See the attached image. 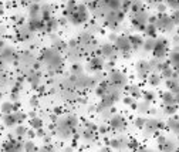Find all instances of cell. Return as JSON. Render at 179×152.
<instances>
[{
	"label": "cell",
	"instance_id": "cell-1",
	"mask_svg": "<svg viewBox=\"0 0 179 152\" xmlns=\"http://www.w3.org/2000/svg\"><path fill=\"white\" fill-rule=\"evenodd\" d=\"M41 60H43L47 66L51 67V68H57V67L61 66V57L56 50H51V49L46 50L44 53H43V58H41Z\"/></svg>",
	"mask_w": 179,
	"mask_h": 152
},
{
	"label": "cell",
	"instance_id": "cell-2",
	"mask_svg": "<svg viewBox=\"0 0 179 152\" xmlns=\"http://www.w3.org/2000/svg\"><path fill=\"white\" fill-rule=\"evenodd\" d=\"M87 19V9L86 6H77L75 12L70 16V20L73 21L74 24H80Z\"/></svg>",
	"mask_w": 179,
	"mask_h": 152
},
{
	"label": "cell",
	"instance_id": "cell-3",
	"mask_svg": "<svg viewBox=\"0 0 179 152\" xmlns=\"http://www.w3.org/2000/svg\"><path fill=\"white\" fill-rule=\"evenodd\" d=\"M115 47L118 50H121L122 53H128L131 50V47H132V44H131V41L128 37L119 36V37L117 38V41H115Z\"/></svg>",
	"mask_w": 179,
	"mask_h": 152
},
{
	"label": "cell",
	"instance_id": "cell-4",
	"mask_svg": "<svg viewBox=\"0 0 179 152\" xmlns=\"http://www.w3.org/2000/svg\"><path fill=\"white\" fill-rule=\"evenodd\" d=\"M0 58H2L4 63H12V61H14V58H17V57H16V53H14V50L13 49H10V47H4L2 54H0Z\"/></svg>",
	"mask_w": 179,
	"mask_h": 152
},
{
	"label": "cell",
	"instance_id": "cell-5",
	"mask_svg": "<svg viewBox=\"0 0 179 152\" xmlns=\"http://www.w3.org/2000/svg\"><path fill=\"white\" fill-rule=\"evenodd\" d=\"M111 127H112V129H118V131H121V129L125 128V121L122 119V117L115 115V117H112V119H111Z\"/></svg>",
	"mask_w": 179,
	"mask_h": 152
},
{
	"label": "cell",
	"instance_id": "cell-6",
	"mask_svg": "<svg viewBox=\"0 0 179 152\" xmlns=\"http://www.w3.org/2000/svg\"><path fill=\"white\" fill-rule=\"evenodd\" d=\"M154 54L158 58L163 57L165 56V44H163L162 40H158L155 43V47H154Z\"/></svg>",
	"mask_w": 179,
	"mask_h": 152
},
{
	"label": "cell",
	"instance_id": "cell-7",
	"mask_svg": "<svg viewBox=\"0 0 179 152\" xmlns=\"http://www.w3.org/2000/svg\"><path fill=\"white\" fill-rule=\"evenodd\" d=\"M110 80L112 84H115V85H124V84H125V77H124L121 73H112Z\"/></svg>",
	"mask_w": 179,
	"mask_h": 152
},
{
	"label": "cell",
	"instance_id": "cell-8",
	"mask_svg": "<svg viewBox=\"0 0 179 152\" xmlns=\"http://www.w3.org/2000/svg\"><path fill=\"white\" fill-rule=\"evenodd\" d=\"M27 80H29L30 85H31L33 88H37V87L40 85V75L37 74L36 71H31V73L27 75Z\"/></svg>",
	"mask_w": 179,
	"mask_h": 152
},
{
	"label": "cell",
	"instance_id": "cell-9",
	"mask_svg": "<svg viewBox=\"0 0 179 152\" xmlns=\"http://www.w3.org/2000/svg\"><path fill=\"white\" fill-rule=\"evenodd\" d=\"M0 111H2V114H10V112L14 111V105H13L12 101H4L0 105Z\"/></svg>",
	"mask_w": 179,
	"mask_h": 152
},
{
	"label": "cell",
	"instance_id": "cell-10",
	"mask_svg": "<svg viewBox=\"0 0 179 152\" xmlns=\"http://www.w3.org/2000/svg\"><path fill=\"white\" fill-rule=\"evenodd\" d=\"M3 122L6 127H13V125H16L17 121H16V118H14V114H12V112H10V114H4Z\"/></svg>",
	"mask_w": 179,
	"mask_h": 152
},
{
	"label": "cell",
	"instance_id": "cell-11",
	"mask_svg": "<svg viewBox=\"0 0 179 152\" xmlns=\"http://www.w3.org/2000/svg\"><path fill=\"white\" fill-rule=\"evenodd\" d=\"M114 54V47L111 44H104L101 47V56H105V57H111Z\"/></svg>",
	"mask_w": 179,
	"mask_h": 152
},
{
	"label": "cell",
	"instance_id": "cell-12",
	"mask_svg": "<svg viewBox=\"0 0 179 152\" xmlns=\"http://www.w3.org/2000/svg\"><path fill=\"white\" fill-rule=\"evenodd\" d=\"M29 12H30V19H37V16H38V12H40V6L38 4H31L29 9Z\"/></svg>",
	"mask_w": 179,
	"mask_h": 152
},
{
	"label": "cell",
	"instance_id": "cell-13",
	"mask_svg": "<svg viewBox=\"0 0 179 152\" xmlns=\"http://www.w3.org/2000/svg\"><path fill=\"white\" fill-rule=\"evenodd\" d=\"M138 71H139V75H141V77H144V75L147 74L148 73V64L145 61H141L138 64Z\"/></svg>",
	"mask_w": 179,
	"mask_h": 152
},
{
	"label": "cell",
	"instance_id": "cell-14",
	"mask_svg": "<svg viewBox=\"0 0 179 152\" xmlns=\"http://www.w3.org/2000/svg\"><path fill=\"white\" fill-rule=\"evenodd\" d=\"M104 2H105L107 6H110L112 10H117V9L121 6V2H119V0H104Z\"/></svg>",
	"mask_w": 179,
	"mask_h": 152
},
{
	"label": "cell",
	"instance_id": "cell-15",
	"mask_svg": "<svg viewBox=\"0 0 179 152\" xmlns=\"http://www.w3.org/2000/svg\"><path fill=\"white\" fill-rule=\"evenodd\" d=\"M31 127L34 128V129H38V128L43 127V121H41L40 118H36V117H33V118H31Z\"/></svg>",
	"mask_w": 179,
	"mask_h": 152
},
{
	"label": "cell",
	"instance_id": "cell-16",
	"mask_svg": "<svg viewBox=\"0 0 179 152\" xmlns=\"http://www.w3.org/2000/svg\"><path fill=\"white\" fill-rule=\"evenodd\" d=\"M162 98L165 101V104H175V98H174V95L171 92H165Z\"/></svg>",
	"mask_w": 179,
	"mask_h": 152
},
{
	"label": "cell",
	"instance_id": "cell-17",
	"mask_svg": "<svg viewBox=\"0 0 179 152\" xmlns=\"http://www.w3.org/2000/svg\"><path fill=\"white\" fill-rule=\"evenodd\" d=\"M91 66H93L94 68H101L102 67V60L100 57H94L93 60H91Z\"/></svg>",
	"mask_w": 179,
	"mask_h": 152
},
{
	"label": "cell",
	"instance_id": "cell-18",
	"mask_svg": "<svg viewBox=\"0 0 179 152\" xmlns=\"http://www.w3.org/2000/svg\"><path fill=\"white\" fill-rule=\"evenodd\" d=\"M128 38H130L132 47H138V45L141 44V38H139V36H132V37H128Z\"/></svg>",
	"mask_w": 179,
	"mask_h": 152
},
{
	"label": "cell",
	"instance_id": "cell-19",
	"mask_svg": "<svg viewBox=\"0 0 179 152\" xmlns=\"http://www.w3.org/2000/svg\"><path fill=\"white\" fill-rule=\"evenodd\" d=\"M27 134V128L26 127H17L16 128V135L19 136V138H21L23 135H26Z\"/></svg>",
	"mask_w": 179,
	"mask_h": 152
},
{
	"label": "cell",
	"instance_id": "cell-20",
	"mask_svg": "<svg viewBox=\"0 0 179 152\" xmlns=\"http://www.w3.org/2000/svg\"><path fill=\"white\" fill-rule=\"evenodd\" d=\"M14 118H16L17 124H20L26 119V114H23V112H14Z\"/></svg>",
	"mask_w": 179,
	"mask_h": 152
},
{
	"label": "cell",
	"instance_id": "cell-21",
	"mask_svg": "<svg viewBox=\"0 0 179 152\" xmlns=\"http://www.w3.org/2000/svg\"><path fill=\"white\" fill-rule=\"evenodd\" d=\"M23 148L26 149V151H36V145L33 144V141H29V142H26L24 145H23Z\"/></svg>",
	"mask_w": 179,
	"mask_h": 152
},
{
	"label": "cell",
	"instance_id": "cell-22",
	"mask_svg": "<svg viewBox=\"0 0 179 152\" xmlns=\"http://www.w3.org/2000/svg\"><path fill=\"white\" fill-rule=\"evenodd\" d=\"M145 124H147V121L144 118H137L135 119V127L137 128H144L145 127Z\"/></svg>",
	"mask_w": 179,
	"mask_h": 152
},
{
	"label": "cell",
	"instance_id": "cell-23",
	"mask_svg": "<svg viewBox=\"0 0 179 152\" xmlns=\"http://www.w3.org/2000/svg\"><path fill=\"white\" fill-rule=\"evenodd\" d=\"M165 111H166L168 114H175L176 107L174 105V104H166V108H165Z\"/></svg>",
	"mask_w": 179,
	"mask_h": 152
},
{
	"label": "cell",
	"instance_id": "cell-24",
	"mask_svg": "<svg viewBox=\"0 0 179 152\" xmlns=\"http://www.w3.org/2000/svg\"><path fill=\"white\" fill-rule=\"evenodd\" d=\"M172 64H174L176 68H179V53H176V54L172 56Z\"/></svg>",
	"mask_w": 179,
	"mask_h": 152
},
{
	"label": "cell",
	"instance_id": "cell-25",
	"mask_svg": "<svg viewBox=\"0 0 179 152\" xmlns=\"http://www.w3.org/2000/svg\"><path fill=\"white\" fill-rule=\"evenodd\" d=\"M155 43H156L155 40H148L147 43H145V50H154Z\"/></svg>",
	"mask_w": 179,
	"mask_h": 152
},
{
	"label": "cell",
	"instance_id": "cell-26",
	"mask_svg": "<svg viewBox=\"0 0 179 152\" xmlns=\"http://www.w3.org/2000/svg\"><path fill=\"white\" fill-rule=\"evenodd\" d=\"M82 135H84V138H86V139H91V138H93V131L87 128L86 131H84V134H82Z\"/></svg>",
	"mask_w": 179,
	"mask_h": 152
},
{
	"label": "cell",
	"instance_id": "cell-27",
	"mask_svg": "<svg viewBox=\"0 0 179 152\" xmlns=\"http://www.w3.org/2000/svg\"><path fill=\"white\" fill-rule=\"evenodd\" d=\"M169 127H171V129H174V131H179V122H176V121H171V122H169Z\"/></svg>",
	"mask_w": 179,
	"mask_h": 152
},
{
	"label": "cell",
	"instance_id": "cell-28",
	"mask_svg": "<svg viewBox=\"0 0 179 152\" xmlns=\"http://www.w3.org/2000/svg\"><path fill=\"white\" fill-rule=\"evenodd\" d=\"M149 81H151V84H152V85H158V84H159V78L156 77V75H152V77L149 78Z\"/></svg>",
	"mask_w": 179,
	"mask_h": 152
},
{
	"label": "cell",
	"instance_id": "cell-29",
	"mask_svg": "<svg viewBox=\"0 0 179 152\" xmlns=\"http://www.w3.org/2000/svg\"><path fill=\"white\" fill-rule=\"evenodd\" d=\"M30 104H31V107L38 105V98H37V97H31V98H30Z\"/></svg>",
	"mask_w": 179,
	"mask_h": 152
},
{
	"label": "cell",
	"instance_id": "cell-30",
	"mask_svg": "<svg viewBox=\"0 0 179 152\" xmlns=\"http://www.w3.org/2000/svg\"><path fill=\"white\" fill-rule=\"evenodd\" d=\"M162 74H163V77H171V74H172L171 68H163V70H162Z\"/></svg>",
	"mask_w": 179,
	"mask_h": 152
},
{
	"label": "cell",
	"instance_id": "cell-31",
	"mask_svg": "<svg viewBox=\"0 0 179 152\" xmlns=\"http://www.w3.org/2000/svg\"><path fill=\"white\" fill-rule=\"evenodd\" d=\"M130 90H131V94L132 95H139V88L138 87H131Z\"/></svg>",
	"mask_w": 179,
	"mask_h": 152
},
{
	"label": "cell",
	"instance_id": "cell-32",
	"mask_svg": "<svg viewBox=\"0 0 179 152\" xmlns=\"http://www.w3.org/2000/svg\"><path fill=\"white\" fill-rule=\"evenodd\" d=\"M73 73L74 74H77V73L80 74V73H81V66H74L73 67Z\"/></svg>",
	"mask_w": 179,
	"mask_h": 152
},
{
	"label": "cell",
	"instance_id": "cell-33",
	"mask_svg": "<svg viewBox=\"0 0 179 152\" xmlns=\"http://www.w3.org/2000/svg\"><path fill=\"white\" fill-rule=\"evenodd\" d=\"M168 3L171 4V6H174V7H178V6H179V0H168Z\"/></svg>",
	"mask_w": 179,
	"mask_h": 152
},
{
	"label": "cell",
	"instance_id": "cell-34",
	"mask_svg": "<svg viewBox=\"0 0 179 152\" xmlns=\"http://www.w3.org/2000/svg\"><path fill=\"white\" fill-rule=\"evenodd\" d=\"M44 134H46V132H44V129H43V127H41V128H38V129H37L36 135L37 136H44Z\"/></svg>",
	"mask_w": 179,
	"mask_h": 152
},
{
	"label": "cell",
	"instance_id": "cell-35",
	"mask_svg": "<svg viewBox=\"0 0 179 152\" xmlns=\"http://www.w3.org/2000/svg\"><path fill=\"white\" fill-rule=\"evenodd\" d=\"M124 103L128 104V105H132V104H134V100L131 98V97H128V98H124Z\"/></svg>",
	"mask_w": 179,
	"mask_h": 152
},
{
	"label": "cell",
	"instance_id": "cell-36",
	"mask_svg": "<svg viewBox=\"0 0 179 152\" xmlns=\"http://www.w3.org/2000/svg\"><path fill=\"white\" fill-rule=\"evenodd\" d=\"M117 38H118V37H117V34H115V33H111L110 34V40L111 41H114V43H115V41H117Z\"/></svg>",
	"mask_w": 179,
	"mask_h": 152
},
{
	"label": "cell",
	"instance_id": "cell-37",
	"mask_svg": "<svg viewBox=\"0 0 179 152\" xmlns=\"http://www.w3.org/2000/svg\"><path fill=\"white\" fill-rule=\"evenodd\" d=\"M4 64H6V63H4L3 60L0 58V73H3V70H4Z\"/></svg>",
	"mask_w": 179,
	"mask_h": 152
},
{
	"label": "cell",
	"instance_id": "cell-38",
	"mask_svg": "<svg viewBox=\"0 0 179 152\" xmlns=\"http://www.w3.org/2000/svg\"><path fill=\"white\" fill-rule=\"evenodd\" d=\"M158 142H159V144H165V142H166L165 136H158Z\"/></svg>",
	"mask_w": 179,
	"mask_h": 152
},
{
	"label": "cell",
	"instance_id": "cell-39",
	"mask_svg": "<svg viewBox=\"0 0 179 152\" xmlns=\"http://www.w3.org/2000/svg\"><path fill=\"white\" fill-rule=\"evenodd\" d=\"M6 47V44H4L3 40H0V54H2V51H3V49Z\"/></svg>",
	"mask_w": 179,
	"mask_h": 152
},
{
	"label": "cell",
	"instance_id": "cell-40",
	"mask_svg": "<svg viewBox=\"0 0 179 152\" xmlns=\"http://www.w3.org/2000/svg\"><path fill=\"white\" fill-rule=\"evenodd\" d=\"M145 100H152V94L151 92H145Z\"/></svg>",
	"mask_w": 179,
	"mask_h": 152
},
{
	"label": "cell",
	"instance_id": "cell-41",
	"mask_svg": "<svg viewBox=\"0 0 179 152\" xmlns=\"http://www.w3.org/2000/svg\"><path fill=\"white\" fill-rule=\"evenodd\" d=\"M159 12H165V6H159Z\"/></svg>",
	"mask_w": 179,
	"mask_h": 152
},
{
	"label": "cell",
	"instance_id": "cell-42",
	"mask_svg": "<svg viewBox=\"0 0 179 152\" xmlns=\"http://www.w3.org/2000/svg\"><path fill=\"white\" fill-rule=\"evenodd\" d=\"M105 131H107L105 127H101V128H100V132H105Z\"/></svg>",
	"mask_w": 179,
	"mask_h": 152
},
{
	"label": "cell",
	"instance_id": "cell-43",
	"mask_svg": "<svg viewBox=\"0 0 179 152\" xmlns=\"http://www.w3.org/2000/svg\"><path fill=\"white\" fill-rule=\"evenodd\" d=\"M176 101H178V103H179V94L176 95Z\"/></svg>",
	"mask_w": 179,
	"mask_h": 152
},
{
	"label": "cell",
	"instance_id": "cell-44",
	"mask_svg": "<svg viewBox=\"0 0 179 152\" xmlns=\"http://www.w3.org/2000/svg\"><path fill=\"white\" fill-rule=\"evenodd\" d=\"M2 95H3V94H2V92H0V98H2Z\"/></svg>",
	"mask_w": 179,
	"mask_h": 152
},
{
	"label": "cell",
	"instance_id": "cell-45",
	"mask_svg": "<svg viewBox=\"0 0 179 152\" xmlns=\"http://www.w3.org/2000/svg\"><path fill=\"white\" fill-rule=\"evenodd\" d=\"M0 14H2V12H0Z\"/></svg>",
	"mask_w": 179,
	"mask_h": 152
}]
</instances>
